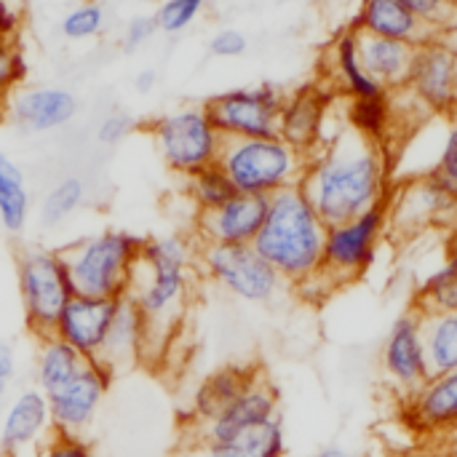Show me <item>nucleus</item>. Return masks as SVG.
Returning a JSON list of instances; mask_svg holds the SVG:
<instances>
[{
    "mask_svg": "<svg viewBox=\"0 0 457 457\" xmlns=\"http://www.w3.org/2000/svg\"><path fill=\"white\" fill-rule=\"evenodd\" d=\"M431 169L439 171L457 187V118H450V126L442 137V145L436 150V161Z\"/></svg>",
    "mask_w": 457,
    "mask_h": 457,
    "instance_id": "nucleus-40",
    "label": "nucleus"
},
{
    "mask_svg": "<svg viewBox=\"0 0 457 457\" xmlns=\"http://www.w3.org/2000/svg\"><path fill=\"white\" fill-rule=\"evenodd\" d=\"M380 370L386 383L391 386V391L399 394L402 402L412 396L431 378V364L423 340V321L415 308L404 311L391 324L380 348Z\"/></svg>",
    "mask_w": 457,
    "mask_h": 457,
    "instance_id": "nucleus-13",
    "label": "nucleus"
},
{
    "mask_svg": "<svg viewBox=\"0 0 457 457\" xmlns=\"http://www.w3.org/2000/svg\"><path fill=\"white\" fill-rule=\"evenodd\" d=\"M457 220V187L439 171H423L404 185H394L388 201V228L410 236L431 225Z\"/></svg>",
    "mask_w": 457,
    "mask_h": 457,
    "instance_id": "nucleus-12",
    "label": "nucleus"
},
{
    "mask_svg": "<svg viewBox=\"0 0 457 457\" xmlns=\"http://www.w3.org/2000/svg\"><path fill=\"white\" fill-rule=\"evenodd\" d=\"M16 287L27 329L40 340L54 335V324L75 289L62 252L29 246L16 257Z\"/></svg>",
    "mask_w": 457,
    "mask_h": 457,
    "instance_id": "nucleus-7",
    "label": "nucleus"
},
{
    "mask_svg": "<svg viewBox=\"0 0 457 457\" xmlns=\"http://www.w3.org/2000/svg\"><path fill=\"white\" fill-rule=\"evenodd\" d=\"M287 91L270 80L222 91L204 102L212 123L225 139H254L278 134V112Z\"/></svg>",
    "mask_w": 457,
    "mask_h": 457,
    "instance_id": "nucleus-10",
    "label": "nucleus"
},
{
    "mask_svg": "<svg viewBox=\"0 0 457 457\" xmlns=\"http://www.w3.org/2000/svg\"><path fill=\"white\" fill-rule=\"evenodd\" d=\"M418 313H455L457 311V244L447 260L418 287L415 292Z\"/></svg>",
    "mask_w": 457,
    "mask_h": 457,
    "instance_id": "nucleus-32",
    "label": "nucleus"
},
{
    "mask_svg": "<svg viewBox=\"0 0 457 457\" xmlns=\"http://www.w3.org/2000/svg\"><path fill=\"white\" fill-rule=\"evenodd\" d=\"M402 410L423 434L457 431V372L431 375L412 396L402 402Z\"/></svg>",
    "mask_w": 457,
    "mask_h": 457,
    "instance_id": "nucleus-24",
    "label": "nucleus"
},
{
    "mask_svg": "<svg viewBox=\"0 0 457 457\" xmlns=\"http://www.w3.org/2000/svg\"><path fill=\"white\" fill-rule=\"evenodd\" d=\"M86 198V187L78 177H64L59 179L40 201V225L43 228H59L64 220H70Z\"/></svg>",
    "mask_w": 457,
    "mask_h": 457,
    "instance_id": "nucleus-34",
    "label": "nucleus"
},
{
    "mask_svg": "<svg viewBox=\"0 0 457 457\" xmlns=\"http://www.w3.org/2000/svg\"><path fill=\"white\" fill-rule=\"evenodd\" d=\"M5 394H8V383L0 380V404H3V399H5Z\"/></svg>",
    "mask_w": 457,
    "mask_h": 457,
    "instance_id": "nucleus-49",
    "label": "nucleus"
},
{
    "mask_svg": "<svg viewBox=\"0 0 457 457\" xmlns=\"http://www.w3.org/2000/svg\"><path fill=\"white\" fill-rule=\"evenodd\" d=\"M324 241L327 222L297 185L268 198V214L252 246L284 284L300 289L321 270Z\"/></svg>",
    "mask_w": 457,
    "mask_h": 457,
    "instance_id": "nucleus-3",
    "label": "nucleus"
},
{
    "mask_svg": "<svg viewBox=\"0 0 457 457\" xmlns=\"http://www.w3.org/2000/svg\"><path fill=\"white\" fill-rule=\"evenodd\" d=\"M217 163L225 169L238 193L270 198L287 187L300 185L308 155L276 134L254 139H225Z\"/></svg>",
    "mask_w": 457,
    "mask_h": 457,
    "instance_id": "nucleus-5",
    "label": "nucleus"
},
{
    "mask_svg": "<svg viewBox=\"0 0 457 457\" xmlns=\"http://www.w3.org/2000/svg\"><path fill=\"white\" fill-rule=\"evenodd\" d=\"M27 80V59L16 40L0 37V104Z\"/></svg>",
    "mask_w": 457,
    "mask_h": 457,
    "instance_id": "nucleus-37",
    "label": "nucleus"
},
{
    "mask_svg": "<svg viewBox=\"0 0 457 457\" xmlns=\"http://www.w3.org/2000/svg\"><path fill=\"white\" fill-rule=\"evenodd\" d=\"M361 35L388 37L412 48L436 37V32L402 0H361L353 21L348 24Z\"/></svg>",
    "mask_w": 457,
    "mask_h": 457,
    "instance_id": "nucleus-23",
    "label": "nucleus"
},
{
    "mask_svg": "<svg viewBox=\"0 0 457 457\" xmlns=\"http://www.w3.org/2000/svg\"><path fill=\"white\" fill-rule=\"evenodd\" d=\"M287 434L281 418L222 442H185L179 457H284Z\"/></svg>",
    "mask_w": 457,
    "mask_h": 457,
    "instance_id": "nucleus-25",
    "label": "nucleus"
},
{
    "mask_svg": "<svg viewBox=\"0 0 457 457\" xmlns=\"http://www.w3.org/2000/svg\"><path fill=\"white\" fill-rule=\"evenodd\" d=\"M0 412H3V404H0Z\"/></svg>",
    "mask_w": 457,
    "mask_h": 457,
    "instance_id": "nucleus-51",
    "label": "nucleus"
},
{
    "mask_svg": "<svg viewBox=\"0 0 457 457\" xmlns=\"http://www.w3.org/2000/svg\"><path fill=\"white\" fill-rule=\"evenodd\" d=\"M332 99V91L316 83L289 91L278 112V137L297 147L300 153H305L308 158L319 153L332 139L327 134Z\"/></svg>",
    "mask_w": 457,
    "mask_h": 457,
    "instance_id": "nucleus-16",
    "label": "nucleus"
},
{
    "mask_svg": "<svg viewBox=\"0 0 457 457\" xmlns=\"http://www.w3.org/2000/svg\"><path fill=\"white\" fill-rule=\"evenodd\" d=\"M155 29H158V24H155V16L153 13H139V16L129 19V24L123 29V46H126V51L142 48L155 35Z\"/></svg>",
    "mask_w": 457,
    "mask_h": 457,
    "instance_id": "nucleus-42",
    "label": "nucleus"
},
{
    "mask_svg": "<svg viewBox=\"0 0 457 457\" xmlns=\"http://www.w3.org/2000/svg\"><path fill=\"white\" fill-rule=\"evenodd\" d=\"M35 457H96L91 445L83 436H70V434H56L35 453Z\"/></svg>",
    "mask_w": 457,
    "mask_h": 457,
    "instance_id": "nucleus-39",
    "label": "nucleus"
},
{
    "mask_svg": "<svg viewBox=\"0 0 457 457\" xmlns=\"http://www.w3.org/2000/svg\"><path fill=\"white\" fill-rule=\"evenodd\" d=\"M147 359V324L131 297H120L107 337L99 348L96 361L110 370L112 378L126 375Z\"/></svg>",
    "mask_w": 457,
    "mask_h": 457,
    "instance_id": "nucleus-22",
    "label": "nucleus"
},
{
    "mask_svg": "<svg viewBox=\"0 0 457 457\" xmlns=\"http://www.w3.org/2000/svg\"><path fill=\"white\" fill-rule=\"evenodd\" d=\"M134 131V120L126 112H110L99 129H96V139L102 145H120L129 134Z\"/></svg>",
    "mask_w": 457,
    "mask_h": 457,
    "instance_id": "nucleus-43",
    "label": "nucleus"
},
{
    "mask_svg": "<svg viewBox=\"0 0 457 457\" xmlns=\"http://www.w3.org/2000/svg\"><path fill=\"white\" fill-rule=\"evenodd\" d=\"M115 308H118V300L72 295V300L64 305V311L59 313L54 324V337L72 345L86 359H96L107 337V329L112 324Z\"/></svg>",
    "mask_w": 457,
    "mask_h": 457,
    "instance_id": "nucleus-20",
    "label": "nucleus"
},
{
    "mask_svg": "<svg viewBox=\"0 0 457 457\" xmlns=\"http://www.w3.org/2000/svg\"><path fill=\"white\" fill-rule=\"evenodd\" d=\"M185 193L190 198V204L201 212H212L217 206H222L225 201H230L238 190L233 187L230 177L225 174V169L220 163H212L190 177H185Z\"/></svg>",
    "mask_w": 457,
    "mask_h": 457,
    "instance_id": "nucleus-33",
    "label": "nucleus"
},
{
    "mask_svg": "<svg viewBox=\"0 0 457 457\" xmlns=\"http://www.w3.org/2000/svg\"><path fill=\"white\" fill-rule=\"evenodd\" d=\"M8 118L27 134H46L67 126L78 112L72 91L59 86H19L5 102Z\"/></svg>",
    "mask_w": 457,
    "mask_h": 457,
    "instance_id": "nucleus-19",
    "label": "nucleus"
},
{
    "mask_svg": "<svg viewBox=\"0 0 457 457\" xmlns=\"http://www.w3.org/2000/svg\"><path fill=\"white\" fill-rule=\"evenodd\" d=\"M404 91L426 115L457 118V48L445 35L415 48Z\"/></svg>",
    "mask_w": 457,
    "mask_h": 457,
    "instance_id": "nucleus-11",
    "label": "nucleus"
},
{
    "mask_svg": "<svg viewBox=\"0 0 457 457\" xmlns=\"http://www.w3.org/2000/svg\"><path fill=\"white\" fill-rule=\"evenodd\" d=\"M112 386L110 370H104L96 359H88L86 370L70 380L64 388L48 394L51 420L56 434L83 436L99 415V407Z\"/></svg>",
    "mask_w": 457,
    "mask_h": 457,
    "instance_id": "nucleus-15",
    "label": "nucleus"
},
{
    "mask_svg": "<svg viewBox=\"0 0 457 457\" xmlns=\"http://www.w3.org/2000/svg\"><path fill=\"white\" fill-rule=\"evenodd\" d=\"M249 48V40L241 29L236 27H225V29H217L209 40V51L217 56V59H238L244 56Z\"/></svg>",
    "mask_w": 457,
    "mask_h": 457,
    "instance_id": "nucleus-41",
    "label": "nucleus"
},
{
    "mask_svg": "<svg viewBox=\"0 0 457 457\" xmlns=\"http://www.w3.org/2000/svg\"><path fill=\"white\" fill-rule=\"evenodd\" d=\"M311 457H359V453H353L345 445H324V447H319Z\"/></svg>",
    "mask_w": 457,
    "mask_h": 457,
    "instance_id": "nucleus-47",
    "label": "nucleus"
},
{
    "mask_svg": "<svg viewBox=\"0 0 457 457\" xmlns=\"http://www.w3.org/2000/svg\"><path fill=\"white\" fill-rule=\"evenodd\" d=\"M359 54H361L364 70L372 75V80L383 91H388V94L404 91L410 64H412V54H415L412 46L359 32Z\"/></svg>",
    "mask_w": 457,
    "mask_h": 457,
    "instance_id": "nucleus-26",
    "label": "nucleus"
},
{
    "mask_svg": "<svg viewBox=\"0 0 457 457\" xmlns=\"http://www.w3.org/2000/svg\"><path fill=\"white\" fill-rule=\"evenodd\" d=\"M383 457H428V455H423V453H402V450H396V453H388V455H383Z\"/></svg>",
    "mask_w": 457,
    "mask_h": 457,
    "instance_id": "nucleus-48",
    "label": "nucleus"
},
{
    "mask_svg": "<svg viewBox=\"0 0 457 457\" xmlns=\"http://www.w3.org/2000/svg\"><path fill=\"white\" fill-rule=\"evenodd\" d=\"M54 436L48 396L40 388H21L0 412V455L35 457Z\"/></svg>",
    "mask_w": 457,
    "mask_h": 457,
    "instance_id": "nucleus-14",
    "label": "nucleus"
},
{
    "mask_svg": "<svg viewBox=\"0 0 457 457\" xmlns=\"http://www.w3.org/2000/svg\"><path fill=\"white\" fill-rule=\"evenodd\" d=\"M268 214V198L236 193L230 201L212 212H201L195 217V236L201 244H254Z\"/></svg>",
    "mask_w": 457,
    "mask_h": 457,
    "instance_id": "nucleus-18",
    "label": "nucleus"
},
{
    "mask_svg": "<svg viewBox=\"0 0 457 457\" xmlns=\"http://www.w3.org/2000/svg\"><path fill=\"white\" fill-rule=\"evenodd\" d=\"M86 364L88 359L78 353L72 345L62 343L59 337H40L35 353V388H40L48 396L64 388L70 380H75L86 370Z\"/></svg>",
    "mask_w": 457,
    "mask_h": 457,
    "instance_id": "nucleus-29",
    "label": "nucleus"
},
{
    "mask_svg": "<svg viewBox=\"0 0 457 457\" xmlns=\"http://www.w3.org/2000/svg\"><path fill=\"white\" fill-rule=\"evenodd\" d=\"M198 265V249L190 238L179 233L145 238L142 257L129 284V295L147 324V359L158 361L171 340L174 332L182 327L193 276Z\"/></svg>",
    "mask_w": 457,
    "mask_h": 457,
    "instance_id": "nucleus-2",
    "label": "nucleus"
},
{
    "mask_svg": "<svg viewBox=\"0 0 457 457\" xmlns=\"http://www.w3.org/2000/svg\"><path fill=\"white\" fill-rule=\"evenodd\" d=\"M13 375H16V353L8 343L0 340V380L11 383Z\"/></svg>",
    "mask_w": 457,
    "mask_h": 457,
    "instance_id": "nucleus-45",
    "label": "nucleus"
},
{
    "mask_svg": "<svg viewBox=\"0 0 457 457\" xmlns=\"http://www.w3.org/2000/svg\"><path fill=\"white\" fill-rule=\"evenodd\" d=\"M262 378V370L254 364H225L209 372L190 394L185 410V428H201L214 420L228 404H233L252 383Z\"/></svg>",
    "mask_w": 457,
    "mask_h": 457,
    "instance_id": "nucleus-21",
    "label": "nucleus"
},
{
    "mask_svg": "<svg viewBox=\"0 0 457 457\" xmlns=\"http://www.w3.org/2000/svg\"><path fill=\"white\" fill-rule=\"evenodd\" d=\"M137 3H142V5H161L163 0H137Z\"/></svg>",
    "mask_w": 457,
    "mask_h": 457,
    "instance_id": "nucleus-50",
    "label": "nucleus"
},
{
    "mask_svg": "<svg viewBox=\"0 0 457 457\" xmlns=\"http://www.w3.org/2000/svg\"><path fill=\"white\" fill-rule=\"evenodd\" d=\"M423 340L431 375L457 372V311L455 313H420Z\"/></svg>",
    "mask_w": 457,
    "mask_h": 457,
    "instance_id": "nucleus-31",
    "label": "nucleus"
},
{
    "mask_svg": "<svg viewBox=\"0 0 457 457\" xmlns=\"http://www.w3.org/2000/svg\"><path fill=\"white\" fill-rule=\"evenodd\" d=\"M278 391L273 383L262 375L257 383H252L233 404H228L214 420H209L201 428H185V442H222L241 436L252 428H260L265 423L278 420Z\"/></svg>",
    "mask_w": 457,
    "mask_h": 457,
    "instance_id": "nucleus-17",
    "label": "nucleus"
},
{
    "mask_svg": "<svg viewBox=\"0 0 457 457\" xmlns=\"http://www.w3.org/2000/svg\"><path fill=\"white\" fill-rule=\"evenodd\" d=\"M394 185L391 150L359 137L348 126L308 158L300 179L303 193L327 228L388 204Z\"/></svg>",
    "mask_w": 457,
    "mask_h": 457,
    "instance_id": "nucleus-1",
    "label": "nucleus"
},
{
    "mask_svg": "<svg viewBox=\"0 0 457 457\" xmlns=\"http://www.w3.org/2000/svg\"><path fill=\"white\" fill-rule=\"evenodd\" d=\"M329 54V70L335 78V86L345 99H364V96H378L383 88L372 80V75L361 64L359 54V32L353 27H345L335 35V40L327 48Z\"/></svg>",
    "mask_w": 457,
    "mask_h": 457,
    "instance_id": "nucleus-27",
    "label": "nucleus"
},
{
    "mask_svg": "<svg viewBox=\"0 0 457 457\" xmlns=\"http://www.w3.org/2000/svg\"><path fill=\"white\" fill-rule=\"evenodd\" d=\"M29 206L32 201L21 169L0 150V228L11 236L24 233Z\"/></svg>",
    "mask_w": 457,
    "mask_h": 457,
    "instance_id": "nucleus-30",
    "label": "nucleus"
},
{
    "mask_svg": "<svg viewBox=\"0 0 457 457\" xmlns=\"http://www.w3.org/2000/svg\"><path fill=\"white\" fill-rule=\"evenodd\" d=\"M386 233H388V204H380L348 222L329 225L321 270L300 289L311 287V289H321V295H329L332 289L359 281L375 265Z\"/></svg>",
    "mask_w": 457,
    "mask_h": 457,
    "instance_id": "nucleus-6",
    "label": "nucleus"
},
{
    "mask_svg": "<svg viewBox=\"0 0 457 457\" xmlns=\"http://www.w3.org/2000/svg\"><path fill=\"white\" fill-rule=\"evenodd\" d=\"M198 265L220 289L244 303H273L287 287L284 278L262 260V254L252 244H201Z\"/></svg>",
    "mask_w": 457,
    "mask_h": 457,
    "instance_id": "nucleus-9",
    "label": "nucleus"
},
{
    "mask_svg": "<svg viewBox=\"0 0 457 457\" xmlns=\"http://www.w3.org/2000/svg\"><path fill=\"white\" fill-rule=\"evenodd\" d=\"M150 139L171 174L190 177L220 161L225 137L204 104L177 107L150 123Z\"/></svg>",
    "mask_w": 457,
    "mask_h": 457,
    "instance_id": "nucleus-8",
    "label": "nucleus"
},
{
    "mask_svg": "<svg viewBox=\"0 0 457 457\" xmlns=\"http://www.w3.org/2000/svg\"><path fill=\"white\" fill-rule=\"evenodd\" d=\"M204 5L206 0H163L153 16L161 32L177 35V32H185L201 16Z\"/></svg>",
    "mask_w": 457,
    "mask_h": 457,
    "instance_id": "nucleus-36",
    "label": "nucleus"
},
{
    "mask_svg": "<svg viewBox=\"0 0 457 457\" xmlns=\"http://www.w3.org/2000/svg\"><path fill=\"white\" fill-rule=\"evenodd\" d=\"M145 238L131 230H102L86 236L67 249L62 257L75 295L120 300L129 295L131 276L142 257Z\"/></svg>",
    "mask_w": 457,
    "mask_h": 457,
    "instance_id": "nucleus-4",
    "label": "nucleus"
},
{
    "mask_svg": "<svg viewBox=\"0 0 457 457\" xmlns=\"http://www.w3.org/2000/svg\"><path fill=\"white\" fill-rule=\"evenodd\" d=\"M104 27V8L94 0L78 3L62 19V35L67 40H88L96 37Z\"/></svg>",
    "mask_w": 457,
    "mask_h": 457,
    "instance_id": "nucleus-35",
    "label": "nucleus"
},
{
    "mask_svg": "<svg viewBox=\"0 0 457 457\" xmlns=\"http://www.w3.org/2000/svg\"><path fill=\"white\" fill-rule=\"evenodd\" d=\"M410 5L436 35H447L457 27V5L455 0H402Z\"/></svg>",
    "mask_w": 457,
    "mask_h": 457,
    "instance_id": "nucleus-38",
    "label": "nucleus"
},
{
    "mask_svg": "<svg viewBox=\"0 0 457 457\" xmlns=\"http://www.w3.org/2000/svg\"><path fill=\"white\" fill-rule=\"evenodd\" d=\"M155 83H158V72H155V70H150V67L139 70V72H137V78H134V88H137V94H150V91L155 88Z\"/></svg>",
    "mask_w": 457,
    "mask_h": 457,
    "instance_id": "nucleus-46",
    "label": "nucleus"
},
{
    "mask_svg": "<svg viewBox=\"0 0 457 457\" xmlns=\"http://www.w3.org/2000/svg\"><path fill=\"white\" fill-rule=\"evenodd\" d=\"M19 27H21V13L13 5V0H0V37L16 40Z\"/></svg>",
    "mask_w": 457,
    "mask_h": 457,
    "instance_id": "nucleus-44",
    "label": "nucleus"
},
{
    "mask_svg": "<svg viewBox=\"0 0 457 457\" xmlns=\"http://www.w3.org/2000/svg\"><path fill=\"white\" fill-rule=\"evenodd\" d=\"M455 5H457V0H455Z\"/></svg>",
    "mask_w": 457,
    "mask_h": 457,
    "instance_id": "nucleus-52",
    "label": "nucleus"
},
{
    "mask_svg": "<svg viewBox=\"0 0 457 457\" xmlns=\"http://www.w3.org/2000/svg\"><path fill=\"white\" fill-rule=\"evenodd\" d=\"M402 104L396 94H378V96H364V99H348L345 104V126L356 131L359 137L383 145L391 150V139L396 134V126L402 120Z\"/></svg>",
    "mask_w": 457,
    "mask_h": 457,
    "instance_id": "nucleus-28",
    "label": "nucleus"
}]
</instances>
